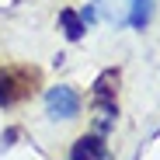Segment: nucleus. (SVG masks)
I'll use <instances>...</instances> for the list:
<instances>
[{"label": "nucleus", "instance_id": "4", "mask_svg": "<svg viewBox=\"0 0 160 160\" xmlns=\"http://www.w3.org/2000/svg\"><path fill=\"white\" fill-rule=\"evenodd\" d=\"M70 160H104V139L101 136H80L70 150Z\"/></svg>", "mask_w": 160, "mask_h": 160}, {"label": "nucleus", "instance_id": "6", "mask_svg": "<svg viewBox=\"0 0 160 160\" xmlns=\"http://www.w3.org/2000/svg\"><path fill=\"white\" fill-rule=\"evenodd\" d=\"M59 24H63V32H66V38H70V42L84 38V21H80L73 11H59Z\"/></svg>", "mask_w": 160, "mask_h": 160}, {"label": "nucleus", "instance_id": "5", "mask_svg": "<svg viewBox=\"0 0 160 160\" xmlns=\"http://www.w3.org/2000/svg\"><path fill=\"white\" fill-rule=\"evenodd\" d=\"M115 91H118V70H104L94 80V98L98 101H115Z\"/></svg>", "mask_w": 160, "mask_h": 160}, {"label": "nucleus", "instance_id": "2", "mask_svg": "<svg viewBox=\"0 0 160 160\" xmlns=\"http://www.w3.org/2000/svg\"><path fill=\"white\" fill-rule=\"evenodd\" d=\"M35 80H38V73L28 70V66H7V70H0V104H14L21 98H28L35 91Z\"/></svg>", "mask_w": 160, "mask_h": 160}, {"label": "nucleus", "instance_id": "1", "mask_svg": "<svg viewBox=\"0 0 160 160\" xmlns=\"http://www.w3.org/2000/svg\"><path fill=\"white\" fill-rule=\"evenodd\" d=\"M98 4H101V14L115 24L143 28L150 21V0H98Z\"/></svg>", "mask_w": 160, "mask_h": 160}, {"label": "nucleus", "instance_id": "3", "mask_svg": "<svg viewBox=\"0 0 160 160\" xmlns=\"http://www.w3.org/2000/svg\"><path fill=\"white\" fill-rule=\"evenodd\" d=\"M45 112H49L52 118H77V115H80V94H77L73 87H66V84L49 87V94H45Z\"/></svg>", "mask_w": 160, "mask_h": 160}]
</instances>
